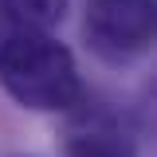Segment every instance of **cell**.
I'll return each mask as SVG.
<instances>
[{"mask_svg": "<svg viewBox=\"0 0 157 157\" xmlns=\"http://www.w3.org/2000/svg\"><path fill=\"white\" fill-rule=\"evenodd\" d=\"M63 157H137V145L122 118H114L110 110H86L67 122Z\"/></svg>", "mask_w": 157, "mask_h": 157, "instance_id": "cell-3", "label": "cell"}, {"mask_svg": "<svg viewBox=\"0 0 157 157\" xmlns=\"http://www.w3.org/2000/svg\"><path fill=\"white\" fill-rule=\"evenodd\" d=\"M0 82L20 106L39 114H67L82 102L75 55L47 32H12L0 43Z\"/></svg>", "mask_w": 157, "mask_h": 157, "instance_id": "cell-1", "label": "cell"}, {"mask_svg": "<svg viewBox=\"0 0 157 157\" xmlns=\"http://www.w3.org/2000/svg\"><path fill=\"white\" fill-rule=\"evenodd\" d=\"M86 39L114 63L141 55L153 43V0H86Z\"/></svg>", "mask_w": 157, "mask_h": 157, "instance_id": "cell-2", "label": "cell"}, {"mask_svg": "<svg viewBox=\"0 0 157 157\" xmlns=\"http://www.w3.org/2000/svg\"><path fill=\"white\" fill-rule=\"evenodd\" d=\"M71 0H0V16L16 32H51L67 16Z\"/></svg>", "mask_w": 157, "mask_h": 157, "instance_id": "cell-4", "label": "cell"}]
</instances>
